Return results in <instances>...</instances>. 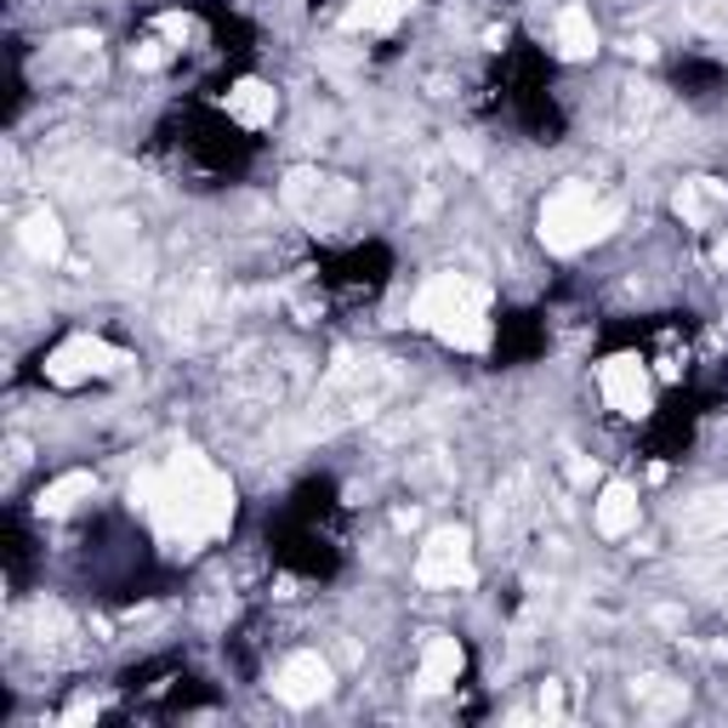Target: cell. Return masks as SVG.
I'll list each match as a JSON object with an SVG mask.
<instances>
[{
	"instance_id": "cell-1",
	"label": "cell",
	"mask_w": 728,
	"mask_h": 728,
	"mask_svg": "<svg viewBox=\"0 0 728 728\" xmlns=\"http://www.w3.org/2000/svg\"><path fill=\"white\" fill-rule=\"evenodd\" d=\"M131 507H143L172 552H200L211 536L234 523V484H228L206 455L177 450L159 473L131 484Z\"/></svg>"
},
{
	"instance_id": "cell-2",
	"label": "cell",
	"mask_w": 728,
	"mask_h": 728,
	"mask_svg": "<svg viewBox=\"0 0 728 728\" xmlns=\"http://www.w3.org/2000/svg\"><path fill=\"white\" fill-rule=\"evenodd\" d=\"M416 324L433 330L439 342L473 353L489 342V296H484V285L461 279V274H439L416 296Z\"/></svg>"
},
{
	"instance_id": "cell-3",
	"label": "cell",
	"mask_w": 728,
	"mask_h": 728,
	"mask_svg": "<svg viewBox=\"0 0 728 728\" xmlns=\"http://www.w3.org/2000/svg\"><path fill=\"white\" fill-rule=\"evenodd\" d=\"M620 228V206L615 200H598L592 194V183H564L558 194H547L541 206V245L570 256L581 245H598L604 234H615Z\"/></svg>"
},
{
	"instance_id": "cell-4",
	"label": "cell",
	"mask_w": 728,
	"mask_h": 728,
	"mask_svg": "<svg viewBox=\"0 0 728 728\" xmlns=\"http://www.w3.org/2000/svg\"><path fill=\"white\" fill-rule=\"evenodd\" d=\"M285 206L313 228H342L348 211H353V188L342 177H324V172H290L285 177Z\"/></svg>"
},
{
	"instance_id": "cell-5",
	"label": "cell",
	"mask_w": 728,
	"mask_h": 728,
	"mask_svg": "<svg viewBox=\"0 0 728 728\" xmlns=\"http://www.w3.org/2000/svg\"><path fill=\"white\" fill-rule=\"evenodd\" d=\"M416 581L421 586H473V541H467V529H433L427 547L416 552Z\"/></svg>"
},
{
	"instance_id": "cell-6",
	"label": "cell",
	"mask_w": 728,
	"mask_h": 728,
	"mask_svg": "<svg viewBox=\"0 0 728 728\" xmlns=\"http://www.w3.org/2000/svg\"><path fill=\"white\" fill-rule=\"evenodd\" d=\"M120 364H125L120 348L97 342V337H69L63 348L46 353V382H57V387H80L86 376H114Z\"/></svg>"
},
{
	"instance_id": "cell-7",
	"label": "cell",
	"mask_w": 728,
	"mask_h": 728,
	"mask_svg": "<svg viewBox=\"0 0 728 728\" xmlns=\"http://www.w3.org/2000/svg\"><path fill=\"white\" fill-rule=\"evenodd\" d=\"M274 694L285 706H319L330 694V666L319 654H290L285 666L274 672Z\"/></svg>"
},
{
	"instance_id": "cell-8",
	"label": "cell",
	"mask_w": 728,
	"mask_h": 728,
	"mask_svg": "<svg viewBox=\"0 0 728 728\" xmlns=\"http://www.w3.org/2000/svg\"><path fill=\"white\" fill-rule=\"evenodd\" d=\"M598 387H604V399H609V410H620V416H643L649 410V371L638 359H609L604 371H598Z\"/></svg>"
},
{
	"instance_id": "cell-9",
	"label": "cell",
	"mask_w": 728,
	"mask_h": 728,
	"mask_svg": "<svg viewBox=\"0 0 728 728\" xmlns=\"http://www.w3.org/2000/svg\"><path fill=\"white\" fill-rule=\"evenodd\" d=\"M592 523H598V536H609V541H620V536H632L638 529V489L632 484H604V495H598V507H592Z\"/></svg>"
},
{
	"instance_id": "cell-10",
	"label": "cell",
	"mask_w": 728,
	"mask_h": 728,
	"mask_svg": "<svg viewBox=\"0 0 728 728\" xmlns=\"http://www.w3.org/2000/svg\"><path fill=\"white\" fill-rule=\"evenodd\" d=\"M461 677V643L455 638H427L421 643V672H416V688L421 694H444L450 683Z\"/></svg>"
},
{
	"instance_id": "cell-11",
	"label": "cell",
	"mask_w": 728,
	"mask_h": 728,
	"mask_svg": "<svg viewBox=\"0 0 728 728\" xmlns=\"http://www.w3.org/2000/svg\"><path fill=\"white\" fill-rule=\"evenodd\" d=\"M723 211H728V188H723L717 177H694V183L677 188V217H683V222L706 228V222L723 217Z\"/></svg>"
},
{
	"instance_id": "cell-12",
	"label": "cell",
	"mask_w": 728,
	"mask_h": 728,
	"mask_svg": "<svg viewBox=\"0 0 728 728\" xmlns=\"http://www.w3.org/2000/svg\"><path fill=\"white\" fill-rule=\"evenodd\" d=\"M274 109H279V97L268 80H240L234 91H228V114H234L240 125H274Z\"/></svg>"
},
{
	"instance_id": "cell-13",
	"label": "cell",
	"mask_w": 728,
	"mask_h": 728,
	"mask_svg": "<svg viewBox=\"0 0 728 728\" xmlns=\"http://www.w3.org/2000/svg\"><path fill=\"white\" fill-rule=\"evenodd\" d=\"M18 240H23V251L35 256V262H63V228H57V217L41 206V211H29L23 222H18Z\"/></svg>"
},
{
	"instance_id": "cell-14",
	"label": "cell",
	"mask_w": 728,
	"mask_h": 728,
	"mask_svg": "<svg viewBox=\"0 0 728 728\" xmlns=\"http://www.w3.org/2000/svg\"><path fill=\"white\" fill-rule=\"evenodd\" d=\"M410 7H416V0H353L348 18H342V29H348V35H376V29L399 23Z\"/></svg>"
},
{
	"instance_id": "cell-15",
	"label": "cell",
	"mask_w": 728,
	"mask_h": 728,
	"mask_svg": "<svg viewBox=\"0 0 728 728\" xmlns=\"http://www.w3.org/2000/svg\"><path fill=\"white\" fill-rule=\"evenodd\" d=\"M558 52H564L570 63H581V57L598 52V29H592V12L586 7H564V12H558Z\"/></svg>"
},
{
	"instance_id": "cell-16",
	"label": "cell",
	"mask_w": 728,
	"mask_h": 728,
	"mask_svg": "<svg viewBox=\"0 0 728 728\" xmlns=\"http://www.w3.org/2000/svg\"><path fill=\"white\" fill-rule=\"evenodd\" d=\"M632 701H638L643 717H677L683 712V683H672V677H638Z\"/></svg>"
},
{
	"instance_id": "cell-17",
	"label": "cell",
	"mask_w": 728,
	"mask_h": 728,
	"mask_svg": "<svg viewBox=\"0 0 728 728\" xmlns=\"http://www.w3.org/2000/svg\"><path fill=\"white\" fill-rule=\"evenodd\" d=\"M91 489H97V478H91V473H63L57 484H46V489H41V501H35V507H41L46 518H57V512L80 507V501H86Z\"/></svg>"
},
{
	"instance_id": "cell-18",
	"label": "cell",
	"mask_w": 728,
	"mask_h": 728,
	"mask_svg": "<svg viewBox=\"0 0 728 728\" xmlns=\"http://www.w3.org/2000/svg\"><path fill=\"white\" fill-rule=\"evenodd\" d=\"M712 529H728V495H701V507L683 518V536H712Z\"/></svg>"
},
{
	"instance_id": "cell-19",
	"label": "cell",
	"mask_w": 728,
	"mask_h": 728,
	"mask_svg": "<svg viewBox=\"0 0 728 728\" xmlns=\"http://www.w3.org/2000/svg\"><path fill=\"white\" fill-rule=\"evenodd\" d=\"M683 18L694 29H728V0H683Z\"/></svg>"
},
{
	"instance_id": "cell-20",
	"label": "cell",
	"mask_w": 728,
	"mask_h": 728,
	"mask_svg": "<svg viewBox=\"0 0 728 728\" xmlns=\"http://www.w3.org/2000/svg\"><path fill=\"white\" fill-rule=\"evenodd\" d=\"M159 35H165V41H194V35H200V23L183 18V12H165V18H159Z\"/></svg>"
},
{
	"instance_id": "cell-21",
	"label": "cell",
	"mask_w": 728,
	"mask_h": 728,
	"mask_svg": "<svg viewBox=\"0 0 728 728\" xmlns=\"http://www.w3.org/2000/svg\"><path fill=\"white\" fill-rule=\"evenodd\" d=\"M165 57H172V46H165V41H143L137 52H131V63H137V69H165Z\"/></svg>"
},
{
	"instance_id": "cell-22",
	"label": "cell",
	"mask_w": 728,
	"mask_h": 728,
	"mask_svg": "<svg viewBox=\"0 0 728 728\" xmlns=\"http://www.w3.org/2000/svg\"><path fill=\"white\" fill-rule=\"evenodd\" d=\"M558 712H564V701H558V683H547V688H541V717L552 723Z\"/></svg>"
},
{
	"instance_id": "cell-23",
	"label": "cell",
	"mask_w": 728,
	"mask_h": 728,
	"mask_svg": "<svg viewBox=\"0 0 728 728\" xmlns=\"http://www.w3.org/2000/svg\"><path fill=\"white\" fill-rule=\"evenodd\" d=\"M63 723H97V701H80V706H69V712H63Z\"/></svg>"
},
{
	"instance_id": "cell-24",
	"label": "cell",
	"mask_w": 728,
	"mask_h": 728,
	"mask_svg": "<svg viewBox=\"0 0 728 728\" xmlns=\"http://www.w3.org/2000/svg\"><path fill=\"white\" fill-rule=\"evenodd\" d=\"M450 154H455L461 165H478V148H473L467 137H450Z\"/></svg>"
},
{
	"instance_id": "cell-25",
	"label": "cell",
	"mask_w": 728,
	"mask_h": 728,
	"mask_svg": "<svg viewBox=\"0 0 728 728\" xmlns=\"http://www.w3.org/2000/svg\"><path fill=\"white\" fill-rule=\"evenodd\" d=\"M626 52H632V57H643V63H649V57H654V41H643V35H632V41H626Z\"/></svg>"
},
{
	"instance_id": "cell-26",
	"label": "cell",
	"mask_w": 728,
	"mask_h": 728,
	"mask_svg": "<svg viewBox=\"0 0 728 728\" xmlns=\"http://www.w3.org/2000/svg\"><path fill=\"white\" fill-rule=\"evenodd\" d=\"M717 262H723V268H728V240H723V245H717Z\"/></svg>"
}]
</instances>
